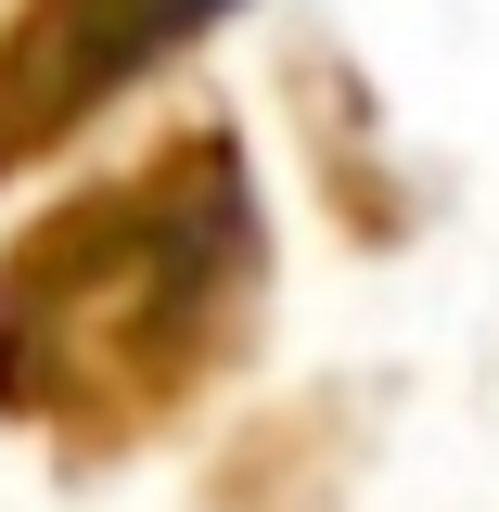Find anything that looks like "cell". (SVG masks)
Returning <instances> with one entry per match:
<instances>
[{
    "instance_id": "7a4b0ae2",
    "label": "cell",
    "mask_w": 499,
    "mask_h": 512,
    "mask_svg": "<svg viewBox=\"0 0 499 512\" xmlns=\"http://www.w3.org/2000/svg\"><path fill=\"white\" fill-rule=\"evenodd\" d=\"M244 0H13L0 13V192L103 128L180 52H205Z\"/></svg>"
},
{
    "instance_id": "277c9868",
    "label": "cell",
    "mask_w": 499,
    "mask_h": 512,
    "mask_svg": "<svg viewBox=\"0 0 499 512\" xmlns=\"http://www.w3.org/2000/svg\"><path fill=\"white\" fill-rule=\"evenodd\" d=\"M282 103H295V154H308V192L320 218L346 231V244H410L423 231V180L397 167V141H384V103L359 90V64L333 52V39H295L282 64Z\"/></svg>"
},
{
    "instance_id": "6da1fadb",
    "label": "cell",
    "mask_w": 499,
    "mask_h": 512,
    "mask_svg": "<svg viewBox=\"0 0 499 512\" xmlns=\"http://www.w3.org/2000/svg\"><path fill=\"white\" fill-rule=\"evenodd\" d=\"M269 192L218 103H180L128 167L52 192L0 244V436L64 474L167 448L269 333Z\"/></svg>"
},
{
    "instance_id": "3957f363",
    "label": "cell",
    "mask_w": 499,
    "mask_h": 512,
    "mask_svg": "<svg viewBox=\"0 0 499 512\" xmlns=\"http://www.w3.org/2000/svg\"><path fill=\"white\" fill-rule=\"evenodd\" d=\"M372 448H384L372 384H295V397H269V410H244L218 436L192 512H346L359 474H372Z\"/></svg>"
}]
</instances>
